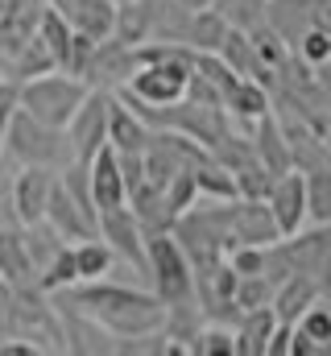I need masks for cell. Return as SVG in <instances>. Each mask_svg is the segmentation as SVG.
<instances>
[{
  "label": "cell",
  "instance_id": "6da1fadb",
  "mask_svg": "<svg viewBox=\"0 0 331 356\" xmlns=\"http://www.w3.org/2000/svg\"><path fill=\"white\" fill-rule=\"evenodd\" d=\"M58 298L87 311L116 340H141V336H154L166 327V302L141 286H116V282L95 277V282H75V286L58 290Z\"/></svg>",
  "mask_w": 331,
  "mask_h": 356
},
{
  "label": "cell",
  "instance_id": "7a4b0ae2",
  "mask_svg": "<svg viewBox=\"0 0 331 356\" xmlns=\"http://www.w3.org/2000/svg\"><path fill=\"white\" fill-rule=\"evenodd\" d=\"M0 340H29L42 353H67L58 307L42 286L0 282Z\"/></svg>",
  "mask_w": 331,
  "mask_h": 356
},
{
  "label": "cell",
  "instance_id": "3957f363",
  "mask_svg": "<svg viewBox=\"0 0 331 356\" xmlns=\"http://www.w3.org/2000/svg\"><path fill=\"white\" fill-rule=\"evenodd\" d=\"M0 149L8 158H17L21 166H54L63 170L71 158V141H67V129H54V124H42L38 116H29L21 104L13 108L4 133H0Z\"/></svg>",
  "mask_w": 331,
  "mask_h": 356
},
{
  "label": "cell",
  "instance_id": "277c9868",
  "mask_svg": "<svg viewBox=\"0 0 331 356\" xmlns=\"http://www.w3.org/2000/svg\"><path fill=\"white\" fill-rule=\"evenodd\" d=\"M87 83L67 75V71H46V75H33L25 83H17V104L38 116L42 124H54V129H67L71 116L79 112V104L87 99Z\"/></svg>",
  "mask_w": 331,
  "mask_h": 356
},
{
  "label": "cell",
  "instance_id": "5b68a950",
  "mask_svg": "<svg viewBox=\"0 0 331 356\" xmlns=\"http://www.w3.org/2000/svg\"><path fill=\"white\" fill-rule=\"evenodd\" d=\"M191 63H195V50L191 46H178L174 54L166 58H154V63H141L133 71V79L124 88L133 91L137 99L154 104V108H166V104H178L186 99V79H191Z\"/></svg>",
  "mask_w": 331,
  "mask_h": 356
},
{
  "label": "cell",
  "instance_id": "8992f818",
  "mask_svg": "<svg viewBox=\"0 0 331 356\" xmlns=\"http://www.w3.org/2000/svg\"><path fill=\"white\" fill-rule=\"evenodd\" d=\"M145 253H150V282H154V294L162 298L166 307L195 298V269H191L182 245H178L170 232H150V236H145Z\"/></svg>",
  "mask_w": 331,
  "mask_h": 356
},
{
  "label": "cell",
  "instance_id": "52a82bcc",
  "mask_svg": "<svg viewBox=\"0 0 331 356\" xmlns=\"http://www.w3.org/2000/svg\"><path fill=\"white\" fill-rule=\"evenodd\" d=\"M137 67H141L137 63V46H124L120 38H99L95 50H91V58H87V67L79 71V79L87 88L116 91L133 79Z\"/></svg>",
  "mask_w": 331,
  "mask_h": 356
},
{
  "label": "cell",
  "instance_id": "ba28073f",
  "mask_svg": "<svg viewBox=\"0 0 331 356\" xmlns=\"http://www.w3.org/2000/svg\"><path fill=\"white\" fill-rule=\"evenodd\" d=\"M67 141H71V158L75 162H91L104 145H108V91L91 88L79 112L67 124Z\"/></svg>",
  "mask_w": 331,
  "mask_h": 356
},
{
  "label": "cell",
  "instance_id": "9c48e42d",
  "mask_svg": "<svg viewBox=\"0 0 331 356\" xmlns=\"http://www.w3.org/2000/svg\"><path fill=\"white\" fill-rule=\"evenodd\" d=\"M99 236L112 245V253H116L120 261H129L141 277H150L145 228L137 224V216H133V207H129V203H124V207H108V211H99Z\"/></svg>",
  "mask_w": 331,
  "mask_h": 356
},
{
  "label": "cell",
  "instance_id": "30bf717a",
  "mask_svg": "<svg viewBox=\"0 0 331 356\" xmlns=\"http://www.w3.org/2000/svg\"><path fill=\"white\" fill-rule=\"evenodd\" d=\"M46 224H50V228H54L63 241H71V245L99 236V211H87L79 199H75V195L63 186V178H54V186H50Z\"/></svg>",
  "mask_w": 331,
  "mask_h": 356
},
{
  "label": "cell",
  "instance_id": "8fae6325",
  "mask_svg": "<svg viewBox=\"0 0 331 356\" xmlns=\"http://www.w3.org/2000/svg\"><path fill=\"white\" fill-rule=\"evenodd\" d=\"M58 170L54 166H21V175L8 186V211L17 224H38L46 220V203H50V186Z\"/></svg>",
  "mask_w": 331,
  "mask_h": 356
},
{
  "label": "cell",
  "instance_id": "7c38bea8",
  "mask_svg": "<svg viewBox=\"0 0 331 356\" xmlns=\"http://www.w3.org/2000/svg\"><path fill=\"white\" fill-rule=\"evenodd\" d=\"M265 203H269V211H273L282 236L298 232V228L307 224V175H302V170L277 175L273 186H269V195H265Z\"/></svg>",
  "mask_w": 331,
  "mask_h": 356
},
{
  "label": "cell",
  "instance_id": "4fadbf2b",
  "mask_svg": "<svg viewBox=\"0 0 331 356\" xmlns=\"http://www.w3.org/2000/svg\"><path fill=\"white\" fill-rule=\"evenodd\" d=\"M232 236L236 245H257V249H269L273 241H282V228L269 211L265 199H232Z\"/></svg>",
  "mask_w": 331,
  "mask_h": 356
},
{
  "label": "cell",
  "instance_id": "5bb4252c",
  "mask_svg": "<svg viewBox=\"0 0 331 356\" xmlns=\"http://www.w3.org/2000/svg\"><path fill=\"white\" fill-rule=\"evenodd\" d=\"M154 129L141 112H133L116 91H108V145L116 154H145Z\"/></svg>",
  "mask_w": 331,
  "mask_h": 356
},
{
  "label": "cell",
  "instance_id": "9a60e30c",
  "mask_svg": "<svg viewBox=\"0 0 331 356\" xmlns=\"http://www.w3.org/2000/svg\"><path fill=\"white\" fill-rule=\"evenodd\" d=\"M248 137H252V149H257V162L269 170V175H286V170H294V149H290V137H286V129H282V120L273 116V112H265L252 129H248Z\"/></svg>",
  "mask_w": 331,
  "mask_h": 356
},
{
  "label": "cell",
  "instance_id": "2e32d148",
  "mask_svg": "<svg viewBox=\"0 0 331 356\" xmlns=\"http://www.w3.org/2000/svg\"><path fill=\"white\" fill-rule=\"evenodd\" d=\"M277 249H282V257H286V266L290 273H311L315 277V269L319 261L331 253V224H315L311 232H290V236H282L277 241Z\"/></svg>",
  "mask_w": 331,
  "mask_h": 356
},
{
  "label": "cell",
  "instance_id": "e0dca14e",
  "mask_svg": "<svg viewBox=\"0 0 331 356\" xmlns=\"http://www.w3.org/2000/svg\"><path fill=\"white\" fill-rule=\"evenodd\" d=\"M87 175H91V199H95L99 211H108V207H124V203H129L124 175H120V154H116L112 145H104V149L91 158Z\"/></svg>",
  "mask_w": 331,
  "mask_h": 356
},
{
  "label": "cell",
  "instance_id": "ac0fdd59",
  "mask_svg": "<svg viewBox=\"0 0 331 356\" xmlns=\"http://www.w3.org/2000/svg\"><path fill=\"white\" fill-rule=\"evenodd\" d=\"M0 282L8 286H38V266L25 249L21 224H0Z\"/></svg>",
  "mask_w": 331,
  "mask_h": 356
},
{
  "label": "cell",
  "instance_id": "d6986e66",
  "mask_svg": "<svg viewBox=\"0 0 331 356\" xmlns=\"http://www.w3.org/2000/svg\"><path fill=\"white\" fill-rule=\"evenodd\" d=\"M224 112L248 133L265 112H273V95H269L265 83H257V79H236L232 88L224 91Z\"/></svg>",
  "mask_w": 331,
  "mask_h": 356
},
{
  "label": "cell",
  "instance_id": "ffe728a7",
  "mask_svg": "<svg viewBox=\"0 0 331 356\" xmlns=\"http://www.w3.org/2000/svg\"><path fill=\"white\" fill-rule=\"evenodd\" d=\"M319 302V282L311 277V273H290V277H282L277 282V290H273V315H277V323H298L302 319V311L307 307H315Z\"/></svg>",
  "mask_w": 331,
  "mask_h": 356
},
{
  "label": "cell",
  "instance_id": "44dd1931",
  "mask_svg": "<svg viewBox=\"0 0 331 356\" xmlns=\"http://www.w3.org/2000/svg\"><path fill=\"white\" fill-rule=\"evenodd\" d=\"M166 0H129V4H116V25H112V38H120L124 46H141L154 38V25H158V13H162Z\"/></svg>",
  "mask_w": 331,
  "mask_h": 356
},
{
  "label": "cell",
  "instance_id": "7402d4cb",
  "mask_svg": "<svg viewBox=\"0 0 331 356\" xmlns=\"http://www.w3.org/2000/svg\"><path fill=\"white\" fill-rule=\"evenodd\" d=\"M129 207H133L137 224L145 228V236H150V232H170V228H174V211L166 207L162 186H154L150 178H145L141 186L129 191Z\"/></svg>",
  "mask_w": 331,
  "mask_h": 356
},
{
  "label": "cell",
  "instance_id": "603a6c76",
  "mask_svg": "<svg viewBox=\"0 0 331 356\" xmlns=\"http://www.w3.org/2000/svg\"><path fill=\"white\" fill-rule=\"evenodd\" d=\"M216 54H220V58H224L241 79H257V83H265V88L273 83V79H269L273 71L257 58V50H252V42H248L245 29H228V38L220 42V50H216Z\"/></svg>",
  "mask_w": 331,
  "mask_h": 356
},
{
  "label": "cell",
  "instance_id": "cb8c5ba5",
  "mask_svg": "<svg viewBox=\"0 0 331 356\" xmlns=\"http://www.w3.org/2000/svg\"><path fill=\"white\" fill-rule=\"evenodd\" d=\"M273 327H277L273 307L245 311V315H241V323L232 327V336H236V356H265V344H269Z\"/></svg>",
  "mask_w": 331,
  "mask_h": 356
},
{
  "label": "cell",
  "instance_id": "d4e9b609",
  "mask_svg": "<svg viewBox=\"0 0 331 356\" xmlns=\"http://www.w3.org/2000/svg\"><path fill=\"white\" fill-rule=\"evenodd\" d=\"M67 21L87 38H112L116 25V0H71Z\"/></svg>",
  "mask_w": 331,
  "mask_h": 356
},
{
  "label": "cell",
  "instance_id": "484cf974",
  "mask_svg": "<svg viewBox=\"0 0 331 356\" xmlns=\"http://www.w3.org/2000/svg\"><path fill=\"white\" fill-rule=\"evenodd\" d=\"M38 38L46 42V50H50V58H54V67L63 71L67 67V50H71V38H75V25L67 21V13H58V8H42V17H38Z\"/></svg>",
  "mask_w": 331,
  "mask_h": 356
},
{
  "label": "cell",
  "instance_id": "4316f807",
  "mask_svg": "<svg viewBox=\"0 0 331 356\" xmlns=\"http://www.w3.org/2000/svg\"><path fill=\"white\" fill-rule=\"evenodd\" d=\"M116 266V253L104 236H91V241H79L75 245V269H79V282H95L104 273H112Z\"/></svg>",
  "mask_w": 331,
  "mask_h": 356
},
{
  "label": "cell",
  "instance_id": "83f0119b",
  "mask_svg": "<svg viewBox=\"0 0 331 356\" xmlns=\"http://www.w3.org/2000/svg\"><path fill=\"white\" fill-rule=\"evenodd\" d=\"M248 42H252V50H257V58L269 67V71H277V67H286L290 63V42L269 25V21H261V25H252V29H245Z\"/></svg>",
  "mask_w": 331,
  "mask_h": 356
},
{
  "label": "cell",
  "instance_id": "f1b7e54d",
  "mask_svg": "<svg viewBox=\"0 0 331 356\" xmlns=\"http://www.w3.org/2000/svg\"><path fill=\"white\" fill-rule=\"evenodd\" d=\"M79 282V269H75V245H63L46 266L38 273V286L46 290V294H58V290H67V286H75Z\"/></svg>",
  "mask_w": 331,
  "mask_h": 356
},
{
  "label": "cell",
  "instance_id": "f546056e",
  "mask_svg": "<svg viewBox=\"0 0 331 356\" xmlns=\"http://www.w3.org/2000/svg\"><path fill=\"white\" fill-rule=\"evenodd\" d=\"M228 21L216 13V8H199L195 17H191V50H220V42L228 38Z\"/></svg>",
  "mask_w": 331,
  "mask_h": 356
},
{
  "label": "cell",
  "instance_id": "4dcf8cb0",
  "mask_svg": "<svg viewBox=\"0 0 331 356\" xmlns=\"http://www.w3.org/2000/svg\"><path fill=\"white\" fill-rule=\"evenodd\" d=\"M302 175H307V220L331 224V166H315Z\"/></svg>",
  "mask_w": 331,
  "mask_h": 356
},
{
  "label": "cell",
  "instance_id": "1f68e13d",
  "mask_svg": "<svg viewBox=\"0 0 331 356\" xmlns=\"http://www.w3.org/2000/svg\"><path fill=\"white\" fill-rule=\"evenodd\" d=\"M232 29H252L261 21H269V0H216L211 4Z\"/></svg>",
  "mask_w": 331,
  "mask_h": 356
},
{
  "label": "cell",
  "instance_id": "d6a6232c",
  "mask_svg": "<svg viewBox=\"0 0 331 356\" xmlns=\"http://www.w3.org/2000/svg\"><path fill=\"white\" fill-rule=\"evenodd\" d=\"M236 353V336L228 323H203L191 340V356H232Z\"/></svg>",
  "mask_w": 331,
  "mask_h": 356
},
{
  "label": "cell",
  "instance_id": "836d02e7",
  "mask_svg": "<svg viewBox=\"0 0 331 356\" xmlns=\"http://www.w3.org/2000/svg\"><path fill=\"white\" fill-rule=\"evenodd\" d=\"M195 182H199V195H207V199H236V178H232V170H224L211 158L203 166H195Z\"/></svg>",
  "mask_w": 331,
  "mask_h": 356
},
{
  "label": "cell",
  "instance_id": "e575fe53",
  "mask_svg": "<svg viewBox=\"0 0 331 356\" xmlns=\"http://www.w3.org/2000/svg\"><path fill=\"white\" fill-rule=\"evenodd\" d=\"M273 290H277V282H273L269 273H245V277L236 282V307H241V311L269 307V302H273Z\"/></svg>",
  "mask_w": 331,
  "mask_h": 356
},
{
  "label": "cell",
  "instance_id": "d590c367",
  "mask_svg": "<svg viewBox=\"0 0 331 356\" xmlns=\"http://www.w3.org/2000/svg\"><path fill=\"white\" fill-rule=\"evenodd\" d=\"M162 195H166V207H170V211H174V220H178V216H182V211H186V207L199 199L195 170H178V175H174V178L162 186Z\"/></svg>",
  "mask_w": 331,
  "mask_h": 356
},
{
  "label": "cell",
  "instance_id": "8d00e7d4",
  "mask_svg": "<svg viewBox=\"0 0 331 356\" xmlns=\"http://www.w3.org/2000/svg\"><path fill=\"white\" fill-rule=\"evenodd\" d=\"M232 178H236V195H241V199H265L269 186H273V175H269L257 158L245 162L241 170H232Z\"/></svg>",
  "mask_w": 331,
  "mask_h": 356
},
{
  "label": "cell",
  "instance_id": "74e56055",
  "mask_svg": "<svg viewBox=\"0 0 331 356\" xmlns=\"http://www.w3.org/2000/svg\"><path fill=\"white\" fill-rule=\"evenodd\" d=\"M294 46H298V58H302L307 67H323V63H328V25H323V21L307 25Z\"/></svg>",
  "mask_w": 331,
  "mask_h": 356
},
{
  "label": "cell",
  "instance_id": "f35d334b",
  "mask_svg": "<svg viewBox=\"0 0 331 356\" xmlns=\"http://www.w3.org/2000/svg\"><path fill=\"white\" fill-rule=\"evenodd\" d=\"M298 327H302L311 340H319V344H323V353H328V344H331V311H328V307H319V302H315V307H307V311H302V319H298Z\"/></svg>",
  "mask_w": 331,
  "mask_h": 356
},
{
  "label": "cell",
  "instance_id": "ab89813d",
  "mask_svg": "<svg viewBox=\"0 0 331 356\" xmlns=\"http://www.w3.org/2000/svg\"><path fill=\"white\" fill-rule=\"evenodd\" d=\"M228 266L236 269L241 277L245 273H261L265 269V249H257V245H232L228 249Z\"/></svg>",
  "mask_w": 331,
  "mask_h": 356
},
{
  "label": "cell",
  "instance_id": "60d3db41",
  "mask_svg": "<svg viewBox=\"0 0 331 356\" xmlns=\"http://www.w3.org/2000/svg\"><path fill=\"white\" fill-rule=\"evenodd\" d=\"M95 42H99V38H87V33H79V29H75L71 50H67V67H63L67 75H75V79H79V71L87 67V58H91V50H95Z\"/></svg>",
  "mask_w": 331,
  "mask_h": 356
},
{
  "label": "cell",
  "instance_id": "b9f144b4",
  "mask_svg": "<svg viewBox=\"0 0 331 356\" xmlns=\"http://www.w3.org/2000/svg\"><path fill=\"white\" fill-rule=\"evenodd\" d=\"M290 356H328V353H323L319 340H311V336L294 323V332H290Z\"/></svg>",
  "mask_w": 331,
  "mask_h": 356
},
{
  "label": "cell",
  "instance_id": "7bdbcfd3",
  "mask_svg": "<svg viewBox=\"0 0 331 356\" xmlns=\"http://www.w3.org/2000/svg\"><path fill=\"white\" fill-rule=\"evenodd\" d=\"M290 332H294V323H277L265 344V356H290Z\"/></svg>",
  "mask_w": 331,
  "mask_h": 356
},
{
  "label": "cell",
  "instance_id": "ee69618b",
  "mask_svg": "<svg viewBox=\"0 0 331 356\" xmlns=\"http://www.w3.org/2000/svg\"><path fill=\"white\" fill-rule=\"evenodd\" d=\"M13 108H17V83L0 79V133H4V124H8V116H13Z\"/></svg>",
  "mask_w": 331,
  "mask_h": 356
},
{
  "label": "cell",
  "instance_id": "f6af8a7d",
  "mask_svg": "<svg viewBox=\"0 0 331 356\" xmlns=\"http://www.w3.org/2000/svg\"><path fill=\"white\" fill-rule=\"evenodd\" d=\"M315 282H319V294H331V253L319 261V269H315Z\"/></svg>",
  "mask_w": 331,
  "mask_h": 356
},
{
  "label": "cell",
  "instance_id": "bcb514c9",
  "mask_svg": "<svg viewBox=\"0 0 331 356\" xmlns=\"http://www.w3.org/2000/svg\"><path fill=\"white\" fill-rule=\"evenodd\" d=\"M178 4H182V8H191V13H199V8H211L216 0H178Z\"/></svg>",
  "mask_w": 331,
  "mask_h": 356
},
{
  "label": "cell",
  "instance_id": "7dc6e473",
  "mask_svg": "<svg viewBox=\"0 0 331 356\" xmlns=\"http://www.w3.org/2000/svg\"><path fill=\"white\" fill-rule=\"evenodd\" d=\"M42 4H50V8H58V13H67V8H71V0H42Z\"/></svg>",
  "mask_w": 331,
  "mask_h": 356
},
{
  "label": "cell",
  "instance_id": "c3c4849f",
  "mask_svg": "<svg viewBox=\"0 0 331 356\" xmlns=\"http://www.w3.org/2000/svg\"><path fill=\"white\" fill-rule=\"evenodd\" d=\"M328 63H331V25H328Z\"/></svg>",
  "mask_w": 331,
  "mask_h": 356
},
{
  "label": "cell",
  "instance_id": "681fc988",
  "mask_svg": "<svg viewBox=\"0 0 331 356\" xmlns=\"http://www.w3.org/2000/svg\"><path fill=\"white\" fill-rule=\"evenodd\" d=\"M116 4H129V0H116Z\"/></svg>",
  "mask_w": 331,
  "mask_h": 356
},
{
  "label": "cell",
  "instance_id": "f907efd6",
  "mask_svg": "<svg viewBox=\"0 0 331 356\" xmlns=\"http://www.w3.org/2000/svg\"><path fill=\"white\" fill-rule=\"evenodd\" d=\"M328 353H331V344H328Z\"/></svg>",
  "mask_w": 331,
  "mask_h": 356
}]
</instances>
